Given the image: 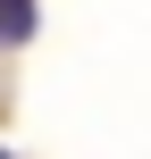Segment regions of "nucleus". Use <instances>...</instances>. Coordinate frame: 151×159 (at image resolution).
Listing matches in <instances>:
<instances>
[{
	"instance_id": "f257e3e1",
	"label": "nucleus",
	"mask_w": 151,
	"mask_h": 159,
	"mask_svg": "<svg viewBox=\"0 0 151 159\" xmlns=\"http://www.w3.org/2000/svg\"><path fill=\"white\" fill-rule=\"evenodd\" d=\"M34 34V0H0V42H25Z\"/></svg>"
},
{
	"instance_id": "f03ea898",
	"label": "nucleus",
	"mask_w": 151,
	"mask_h": 159,
	"mask_svg": "<svg viewBox=\"0 0 151 159\" xmlns=\"http://www.w3.org/2000/svg\"><path fill=\"white\" fill-rule=\"evenodd\" d=\"M0 159H8V151H0Z\"/></svg>"
}]
</instances>
